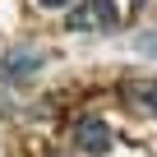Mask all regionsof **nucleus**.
Masks as SVG:
<instances>
[{
  "instance_id": "obj_3",
  "label": "nucleus",
  "mask_w": 157,
  "mask_h": 157,
  "mask_svg": "<svg viewBox=\"0 0 157 157\" xmlns=\"http://www.w3.org/2000/svg\"><path fill=\"white\" fill-rule=\"evenodd\" d=\"M46 65V51L37 46H14L0 56V83H28V78Z\"/></svg>"
},
{
  "instance_id": "obj_4",
  "label": "nucleus",
  "mask_w": 157,
  "mask_h": 157,
  "mask_svg": "<svg viewBox=\"0 0 157 157\" xmlns=\"http://www.w3.org/2000/svg\"><path fill=\"white\" fill-rule=\"evenodd\" d=\"M120 93H125V102H129L134 111H148V116H157V78H129Z\"/></svg>"
},
{
  "instance_id": "obj_2",
  "label": "nucleus",
  "mask_w": 157,
  "mask_h": 157,
  "mask_svg": "<svg viewBox=\"0 0 157 157\" xmlns=\"http://www.w3.org/2000/svg\"><path fill=\"white\" fill-rule=\"evenodd\" d=\"M111 143H116V134H111V125H106L102 116H78V120H74V148H78V152L106 157Z\"/></svg>"
},
{
  "instance_id": "obj_7",
  "label": "nucleus",
  "mask_w": 157,
  "mask_h": 157,
  "mask_svg": "<svg viewBox=\"0 0 157 157\" xmlns=\"http://www.w3.org/2000/svg\"><path fill=\"white\" fill-rule=\"evenodd\" d=\"M134 5H139V10H143V5H148V0H134Z\"/></svg>"
},
{
  "instance_id": "obj_6",
  "label": "nucleus",
  "mask_w": 157,
  "mask_h": 157,
  "mask_svg": "<svg viewBox=\"0 0 157 157\" xmlns=\"http://www.w3.org/2000/svg\"><path fill=\"white\" fill-rule=\"evenodd\" d=\"M42 10H69V0H37Z\"/></svg>"
},
{
  "instance_id": "obj_8",
  "label": "nucleus",
  "mask_w": 157,
  "mask_h": 157,
  "mask_svg": "<svg viewBox=\"0 0 157 157\" xmlns=\"http://www.w3.org/2000/svg\"><path fill=\"white\" fill-rule=\"evenodd\" d=\"M56 157H74V152H56Z\"/></svg>"
},
{
  "instance_id": "obj_5",
  "label": "nucleus",
  "mask_w": 157,
  "mask_h": 157,
  "mask_svg": "<svg viewBox=\"0 0 157 157\" xmlns=\"http://www.w3.org/2000/svg\"><path fill=\"white\" fill-rule=\"evenodd\" d=\"M134 51L148 56V60H157V28H143V33L134 37Z\"/></svg>"
},
{
  "instance_id": "obj_1",
  "label": "nucleus",
  "mask_w": 157,
  "mask_h": 157,
  "mask_svg": "<svg viewBox=\"0 0 157 157\" xmlns=\"http://www.w3.org/2000/svg\"><path fill=\"white\" fill-rule=\"evenodd\" d=\"M65 28L69 33H116L120 10H116V0H78V5H69Z\"/></svg>"
}]
</instances>
